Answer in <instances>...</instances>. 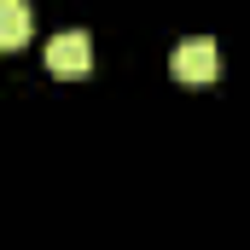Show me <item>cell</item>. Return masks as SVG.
<instances>
[{"instance_id": "obj_3", "label": "cell", "mask_w": 250, "mask_h": 250, "mask_svg": "<svg viewBox=\"0 0 250 250\" xmlns=\"http://www.w3.org/2000/svg\"><path fill=\"white\" fill-rule=\"evenodd\" d=\"M23 41H29V6H23V0H6V6H0V47L18 53Z\"/></svg>"}, {"instance_id": "obj_2", "label": "cell", "mask_w": 250, "mask_h": 250, "mask_svg": "<svg viewBox=\"0 0 250 250\" xmlns=\"http://www.w3.org/2000/svg\"><path fill=\"white\" fill-rule=\"evenodd\" d=\"M47 70L53 76H87L93 70V41L82 35V29H64L47 41Z\"/></svg>"}, {"instance_id": "obj_1", "label": "cell", "mask_w": 250, "mask_h": 250, "mask_svg": "<svg viewBox=\"0 0 250 250\" xmlns=\"http://www.w3.org/2000/svg\"><path fill=\"white\" fill-rule=\"evenodd\" d=\"M215 70H221V53H215L209 35H192V41H181L169 53V76L175 82H215Z\"/></svg>"}]
</instances>
